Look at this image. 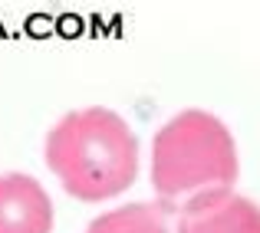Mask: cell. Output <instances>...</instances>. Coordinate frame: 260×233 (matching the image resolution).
Listing matches in <instances>:
<instances>
[{
	"mask_svg": "<svg viewBox=\"0 0 260 233\" xmlns=\"http://www.w3.org/2000/svg\"><path fill=\"white\" fill-rule=\"evenodd\" d=\"M168 210L161 204H122V207L99 214L92 223L86 227V233H168L165 223Z\"/></svg>",
	"mask_w": 260,
	"mask_h": 233,
	"instance_id": "obj_5",
	"label": "cell"
},
{
	"mask_svg": "<svg viewBox=\"0 0 260 233\" xmlns=\"http://www.w3.org/2000/svg\"><path fill=\"white\" fill-rule=\"evenodd\" d=\"M178 233H260V207L234 190H214L178 210Z\"/></svg>",
	"mask_w": 260,
	"mask_h": 233,
	"instance_id": "obj_3",
	"label": "cell"
},
{
	"mask_svg": "<svg viewBox=\"0 0 260 233\" xmlns=\"http://www.w3.org/2000/svg\"><path fill=\"white\" fill-rule=\"evenodd\" d=\"M43 158L73 197L95 204L132 187L139 138L112 108H76L46 132Z\"/></svg>",
	"mask_w": 260,
	"mask_h": 233,
	"instance_id": "obj_1",
	"label": "cell"
},
{
	"mask_svg": "<svg viewBox=\"0 0 260 233\" xmlns=\"http://www.w3.org/2000/svg\"><path fill=\"white\" fill-rule=\"evenodd\" d=\"M0 233H53V201L30 174H0Z\"/></svg>",
	"mask_w": 260,
	"mask_h": 233,
	"instance_id": "obj_4",
	"label": "cell"
},
{
	"mask_svg": "<svg viewBox=\"0 0 260 233\" xmlns=\"http://www.w3.org/2000/svg\"><path fill=\"white\" fill-rule=\"evenodd\" d=\"M237 181V148L231 128L204 108H184L152 141V187L168 214Z\"/></svg>",
	"mask_w": 260,
	"mask_h": 233,
	"instance_id": "obj_2",
	"label": "cell"
}]
</instances>
